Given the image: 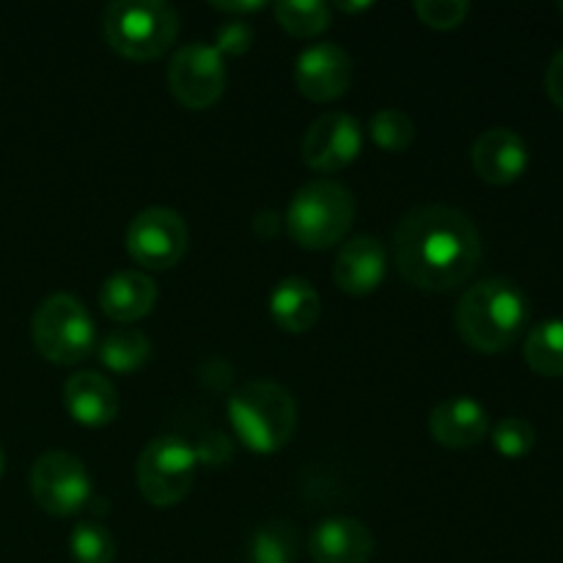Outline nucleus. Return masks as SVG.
<instances>
[{
	"label": "nucleus",
	"instance_id": "obj_1",
	"mask_svg": "<svg viewBox=\"0 0 563 563\" xmlns=\"http://www.w3.org/2000/svg\"><path fill=\"white\" fill-rule=\"evenodd\" d=\"M394 262L401 278L418 289H456L482 262V236L465 212L429 203L399 220L394 234Z\"/></svg>",
	"mask_w": 563,
	"mask_h": 563
},
{
	"label": "nucleus",
	"instance_id": "obj_2",
	"mask_svg": "<svg viewBox=\"0 0 563 563\" xmlns=\"http://www.w3.org/2000/svg\"><path fill=\"white\" fill-rule=\"evenodd\" d=\"M531 317L528 295L509 278H487L462 295L456 306V330L478 352H504L515 344Z\"/></svg>",
	"mask_w": 563,
	"mask_h": 563
},
{
	"label": "nucleus",
	"instance_id": "obj_3",
	"mask_svg": "<svg viewBox=\"0 0 563 563\" xmlns=\"http://www.w3.org/2000/svg\"><path fill=\"white\" fill-rule=\"evenodd\" d=\"M229 421L242 445L256 454H275L297 429V405L275 383H245L229 399Z\"/></svg>",
	"mask_w": 563,
	"mask_h": 563
},
{
	"label": "nucleus",
	"instance_id": "obj_4",
	"mask_svg": "<svg viewBox=\"0 0 563 563\" xmlns=\"http://www.w3.org/2000/svg\"><path fill=\"white\" fill-rule=\"evenodd\" d=\"M102 33L121 58L154 60L176 42L179 14L163 0H119L104 9Z\"/></svg>",
	"mask_w": 563,
	"mask_h": 563
},
{
	"label": "nucleus",
	"instance_id": "obj_5",
	"mask_svg": "<svg viewBox=\"0 0 563 563\" xmlns=\"http://www.w3.org/2000/svg\"><path fill=\"white\" fill-rule=\"evenodd\" d=\"M355 220V198L344 185L330 179L308 181L295 192L286 212V229L297 245L328 251L350 231Z\"/></svg>",
	"mask_w": 563,
	"mask_h": 563
},
{
	"label": "nucleus",
	"instance_id": "obj_6",
	"mask_svg": "<svg viewBox=\"0 0 563 563\" xmlns=\"http://www.w3.org/2000/svg\"><path fill=\"white\" fill-rule=\"evenodd\" d=\"M31 333L38 355L58 366H75L93 350V322L71 295H49L33 313Z\"/></svg>",
	"mask_w": 563,
	"mask_h": 563
},
{
	"label": "nucleus",
	"instance_id": "obj_7",
	"mask_svg": "<svg viewBox=\"0 0 563 563\" xmlns=\"http://www.w3.org/2000/svg\"><path fill=\"white\" fill-rule=\"evenodd\" d=\"M198 451L176 434L152 440L137 456V487L141 495L157 509H168L187 498L196 478Z\"/></svg>",
	"mask_w": 563,
	"mask_h": 563
},
{
	"label": "nucleus",
	"instance_id": "obj_8",
	"mask_svg": "<svg viewBox=\"0 0 563 563\" xmlns=\"http://www.w3.org/2000/svg\"><path fill=\"white\" fill-rule=\"evenodd\" d=\"M31 493L47 515L71 517L91 498V476L69 451H47L31 467Z\"/></svg>",
	"mask_w": 563,
	"mask_h": 563
},
{
	"label": "nucleus",
	"instance_id": "obj_9",
	"mask_svg": "<svg viewBox=\"0 0 563 563\" xmlns=\"http://www.w3.org/2000/svg\"><path fill=\"white\" fill-rule=\"evenodd\" d=\"M187 223L176 209L148 207L126 229V253L146 269H168L187 253Z\"/></svg>",
	"mask_w": 563,
	"mask_h": 563
},
{
	"label": "nucleus",
	"instance_id": "obj_10",
	"mask_svg": "<svg viewBox=\"0 0 563 563\" xmlns=\"http://www.w3.org/2000/svg\"><path fill=\"white\" fill-rule=\"evenodd\" d=\"M168 88L185 108H212L225 88L223 55L203 42L176 49L168 66Z\"/></svg>",
	"mask_w": 563,
	"mask_h": 563
},
{
	"label": "nucleus",
	"instance_id": "obj_11",
	"mask_svg": "<svg viewBox=\"0 0 563 563\" xmlns=\"http://www.w3.org/2000/svg\"><path fill=\"white\" fill-rule=\"evenodd\" d=\"M363 148V132L352 115L324 113L308 126L302 137V159L308 168L335 174L357 159Z\"/></svg>",
	"mask_w": 563,
	"mask_h": 563
},
{
	"label": "nucleus",
	"instance_id": "obj_12",
	"mask_svg": "<svg viewBox=\"0 0 563 563\" xmlns=\"http://www.w3.org/2000/svg\"><path fill=\"white\" fill-rule=\"evenodd\" d=\"M297 91L311 102H333L352 82V58L339 44L324 42L302 49L295 66Z\"/></svg>",
	"mask_w": 563,
	"mask_h": 563
},
{
	"label": "nucleus",
	"instance_id": "obj_13",
	"mask_svg": "<svg viewBox=\"0 0 563 563\" xmlns=\"http://www.w3.org/2000/svg\"><path fill=\"white\" fill-rule=\"evenodd\" d=\"M473 168L489 185H511L528 168V143L509 126H493L473 143Z\"/></svg>",
	"mask_w": 563,
	"mask_h": 563
},
{
	"label": "nucleus",
	"instance_id": "obj_14",
	"mask_svg": "<svg viewBox=\"0 0 563 563\" xmlns=\"http://www.w3.org/2000/svg\"><path fill=\"white\" fill-rule=\"evenodd\" d=\"M308 553L317 563H368L374 555V533L355 517H333L313 528Z\"/></svg>",
	"mask_w": 563,
	"mask_h": 563
},
{
	"label": "nucleus",
	"instance_id": "obj_15",
	"mask_svg": "<svg viewBox=\"0 0 563 563\" xmlns=\"http://www.w3.org/2000/svg\"><path fill=\"white\" fill-rule=\"evenodd\" d=\"M388 253L377 236H355L339 251L333 264V278L346 295H372L385 278Z\"/></svg>",
	"mask_w": 563,
	"mask_h": 563
},
{
	"label": "nucleus",
	"instance_id": "obj_16",
	"mask_svg": "<svg viewBox=\"0 0 563 563\" xmlns=\"http://www.w3.org/2000/svg\"><path fill=\"white\" fill-rule=\"evenodd\" d=\"M429 432L445 449H471L487 438V410L471 396H451L432 410Z\"/></svg>",
	"mask_w": 563,
	"mask_h": 563
},
{
	"label": "nucleus",
	"instance_id": "obj_17",
	"mask_svg": "<svg viewBox=\"0 0 563 563\" xmlns=\"http://www.w3.org/2000/svg\"><path fill=\"white\" fill-rule=\"evenodd\" d=\"M66 412L82 427H108L119 416V390L113 388L108 377L97 372L71 374L64 385Z\"/></svg>",
	"mask_w": 563,
	"mask_h": 563
},
{
	"label": "nucleus",
	"instance_id": "obj_18",
	"mask_svg": "<svg viewBox=\"0 0 563 563\" xmlns=\"http://www.w3.org/2000/svg\"><path fill=\"white\" fill-rule=\"evenodd\" d=\"M154 302H157V284L148 275L132 273V269L115 273L113 278L104 280L99 291V306L104 317L121 324L148 317L154 311Z\"/></svg>",
	"mask_w": 563,
	"mask_h": 563
},
{
	"label": "nucleus",
	"instance_id": "obj_19",
	"mask_svg": "<svg viewBox=\"0 0 563 563\" xmlns=\"http://www.w3.org/2000/svg\"><path fill=\"white\" fill-rule=\"evenodd\" d=\"M269 313L286 333H308L322 317V300L308 280L286 278L269 297Z\"/></svg>",
	"mask_w": 563,
	"mask_h": 563
},
{
	"label": "nucleus",
	"instance_id": "obj_20",
	"mask_svg": "<svg viewBox=\"0 0 563 563\" xmlns=\"http://www.w3.org/2000/svg\"><path fill=\"white\" fill-rule=\"evenodd\" d=\"M148 355H152V341L135 328L110 330L99 344V361L115 374L137 372L148 361Z\"/></svg>",
	"mask_w": 563,
	"mask_h": 563
},
{
	"label": "nucleus",
	"instance_id": "obj_21",
	"mask_svg": "<svg viewBox=\"0 0 563 563\" xmlns=\"http://www.w3.org/2000/svg\"><path fill=\"white\" fill-rule=\"evenodd\" d=\"M528 366L544 377L563 374V319H544L528 330L526 339Z\"/></svg>",
	"mask_w": 563,
	"mask_h": 563
},
{
	"label": "nucleus",
	"instance_id": "obj_22",
	"mask_svg": "<svg viewBox=\"0 0 563 563\" xmlns=\"http://www.w3.org/2000/svg\"><path fill=\"white\" fill-rule=\"evenodd\" d=\"M251 563H295L297 531L286 520H269L251 539Z\"/></svg>",
	"mask_w": 563,
	"mask_h": 563
},
{
	"label": "nucleus",
	"instance_id": "obj_23",
	"mask_svg": "<svg viewBox=\"0 0 563 563\" xmlns=\"http://www.w3.org/2000/svg\"><path fill=\"white\" fill-rule=\"evenodd\" d=\"M275 20L297 38H313L330 25V5L319 0H286L275 5Z\"/></svg>",
	"mask_w": 563,
	"mask_h": 563
},
{
	"label": "nucleus",
	"instance_id": "obj_24",
	"mask_svg": "<svg viewBox=\"0 0 563 563\" xmlns=\"http://www.w3.org/2000/svg\"><path fill=\"white\" fill-rule=\"evenodd\" d=\"M69 550L75 563H113L115 561V539L108 528L97 522H82L71 531Z\"/></svg>",
	"mask_w": 563,
	"mask_h": 563
},
{
	"label": "nucleus",
	"instance_id": "obj_25",
	"mask_svg": "<svg viewBox=\"0 0 563 563\" xmlns=\"http://www.w3.org/2000/svg\"><path fill=\"white\" fill-rule=\"evenodd\" d=\"M372 137L385 152H405L416 141V124H412V119L405 110H377L372 119Z\"/></svg>",
	"mask_w": 563,
	"mask_h": 563
},
{
	"label": "nucleus",
	"instance_id": "obj_26",
	"mask_svg": "<svg viewBox=\"0 0 563 563\" xmlns=\"http://www.w3.org/2000/svg\"><path fill=\"white\" fill-rule=\"evenodd\" d=\"M493 445L498 454L517 460V456H526L537 445V429H533V423L528 418L509 416L495 423Z\"/></svg>",
	"mask_w": 563,
	"mask_h": 563
},
{
	"label": "nucleus",
	"instance_id": "obj_27",
	"mask_svg": "<svg viewBox=\"0 0 563 563\" xmlns=\"http://www.w3.org/2000/svg\"><path fill=\"white\" fill-rule=\"evenodd\" d=\"M471 3L465 0H421L416 3V14L423 25L434 27V31H451L465 22Z\"/></svg>",
	"mask_w": 563,
	"mask_h": 563
},
{
	"label": "nucleus",
	"instance_id": "obj_28",
	"mask_svg": "<svg viewBox=\"0 0 563 563\" xmlns=\"http://www.w3.org/2000/svg\"><path fill=\"white\" fill-rule=\"evenodd\" d=\"M251 42H253L251 27H247L245 22L236 20V22H229V25L220 27L214 49H218L220 55H242V53H247Z\"/></svg>",
	"mask_w": 563,
	"mask_h": 563
},
{
	"label": "nucleus",
	"instance_id": "obj_29",
	"mask_svg": "<svg viewBox=\"0 0 563 563\" xmlns=\"http://www.w3.org/2000/svg\"><path fill=\"white\" fill-rule=\"evenodd\" d=\"M544 86H548L550 99L563 110V47L553 55L548 66V75H544Z\"/></svg>",
	"mask_w": 563,
	"mask_h": 563
},
{
	"label": "nucleus",
	"instance_id": "obj_30",
	"mask_svg": "<svg viewBox=\"0 0 563 563\" xmlns=\"http://www.w3.org/2000/svg\"><path fill=\"white\" fill-rule=\"evenodd\" d=\"M214 11H225V14H251V11H262V0H253V3H212Z\"/></svg>",
	"mask_w": 563,
	"mask_h": 563
},
{
	"label": "nucleus",
	"instance_id": "obj_31",
	"mask_svg": "<svg viewBox=\"0 0 563 563\" xmlns=\"http://www.w3.org/2000/svg\"><path fill=\"white\" fill-rule=\"evenodd\" d=\"M341 11H366L372 9V3H339Z\"/></svg>",
	"mask_w": 563,
	"mask_h": 563
},
{
	"label": "nucleus",
	"instance_id": "obj_32",
	"mask_svg": "<svg viewBox=\"0 0 563 563\" xmlns=\"http://www.w3.org/2000/svg\"><path fill=\"white\" fill-rule=\"evenodd\" d=\"M3 465H5V456H3V449H0V476H3Z\"/></svg>",
	"mask_w": 563,
	"mask_h": 563
},
{
	"label": "nucleus",
	"instance_id": "obj_33",
	"mask_svg": "<svg viewBox=\"0 0 563 563\" xmlns=\"http://www.w3.org/2000/svg\"><path fill=\"white\" fill-rule=\"evenodd\" d=\"M559 11H561V14H563V0H561V3H559Z\"/></svg>",
	"mask_w": 563,
	"mask_h": 563
}]
</instances>
